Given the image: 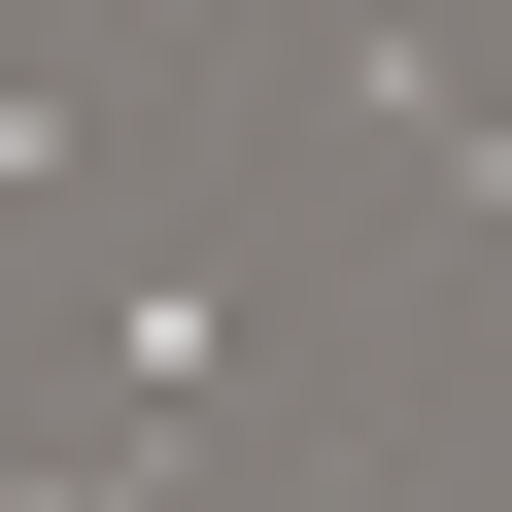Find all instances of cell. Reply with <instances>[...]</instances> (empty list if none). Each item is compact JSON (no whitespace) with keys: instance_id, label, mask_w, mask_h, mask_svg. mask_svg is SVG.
I'll return each instance as SVG.
<instances>
[{"instance_id":"6da1fadb","label":"cell","mask_w":512,"mask_h":512,"mask_svg":"<svg viewBox=\"0 0 512 512\" xmlns=\"http://www.w3.org/2000/svg\"><path fill=\"white\" fill-rule=\"evenodd\" d=\"M308 103H342L410 205H478V239H512V103H478V35H444V0H308Z\"/></svg>"},{"instance_id":"7a4b0ae2","label":"cell","mask_w":512,"mask_h":512,"mask_svg":"<svg viewBox=\"0 0 512 512\" xmlns=\"http://www.w3.org/2000/svg\"><path fill=\"white\" fill-rule=\"evenodd\" d=\"M69 342H103V376H137V410H205V376H239V308H205V274H171V239H103V274H69Z\"/></svg>"}]
</instances>
